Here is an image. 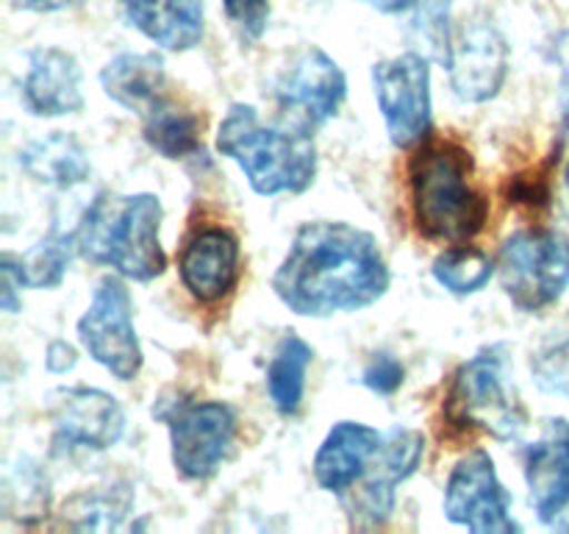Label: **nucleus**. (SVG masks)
<instances>
[{
  "mask_svg": "<svg viewBox=\"0 0 569 534\" xmlns=\"http://www.w3.org/2000/svg\"><path fill=\"white\" fill-rule=\"evenodd\" d=\"M283 306L303 317L359 312L389 289V267L378 239L350 222L317 220L298 228L272 276Z\"/></svg>",
  "mask_w": 569,
  "mask_h": 534,
  "instance_id": "1",
  "label": "nucleus"
},
{
  "mask_svg": "<svg viewBox=\"0 0 569 534\" xmlns=\"http://www.w3.org/2000/svg\"><path fill=\"white\" fill-rule=\"evenodd\" d=\"M217 150L242 167L259 195L306 192L317 176V148L309 128L264 126L253 106L233 103L217 131Z\"/></svg>",
  "mask_w": 569,
  "mask_h": 534,
  "instance_id": "2",
  "label": "nucleus"
},
{
  "mask_svg": "<svg viewBox=\"0 0 569 534\" xmlns=\"http://www.w3.org/2000/svg\"><path fill=\"white\" fill-rule=\"evenodd\" d=\"M159 228L161 200L156 195L117 198L100 192L76 231L78 254L98 265H111L133 281H150L167 267Z\"/></svg>",
  "mask_w": 569,
  "mask_h": 534,
  "instance_id": "3",
  "label": "nucleus"
},
{
  "mask_svg": "<svg viewBox=\"0 0 569 534\" xmlns=\"http://www.w3.org/2000/svg\"><path fill=\"white\" fill-rule=\"evenodd\" d=\"M472 159L453 142L422 148L411 159V206L426 237L467 243L489 217L487 195L470 181Z\"/></svg>",
  "mask_w": 569,
  "mask_h": 534,
  "instance_id": "4",
  "label": "nucleus"
},
{
  "mask_svg": "<svg viewBox=\"0 0 569 534\" xmlns=\"http://www.w3.org/2000/svg\"><path fill=\"white\" fill-rule=\"evenodd\" d=\"M445 415L453 426L481 428L498 439H515L528 417L520 398L511 393L503 356L495 348L481 350L456 370L445 398Z\"/></svg>",
  "mask_w": 569,
  "mask_h": 534,
  "instance_id": "5",
  "label": "nucleus"
},
{
  "mask_svg": "<svg viewBox=\"0 0 569 534\" xmlns=\"http://www.w3.org/2000/svg\"><path fill=\"white\" fill-rule=\"evenodd\" d=\"M500 281L511 304L522 312H539L561 298L569 284V245L545 228L511 234L500 248Z\"/></svg>",
  "mask_w": 569,
  "mask_h": 534,
  "instance_id": "6",
  "label": "nucleus"
},
{
  "mask_svg": "<svg viewBox=\"0 0 569 534\" xmlns=\"http://www.w3.org/2000/svg\"><path fill=\"white\" fill-rule=\"evenodd\" d=\"M78 339L98 365H103L120 382H131L142 367L133 304L126 284L117 276H106L94 289V298L78 320Z\"/></svg>",
  "mask_w": 569,
  "mask_h": 534,
  "instance_id": "7",
  "label": "nucleus"
},
{
  "mask_svg": "<svg viewBox=\"0 0 569 534\" xmlns=\"http://www.w3.org/2000/svg\"><path fill=\"white\" fill-rule=\"evenodd\" d=\"M378 109L387 122L389 139L398 148H411L431 128V67L420 53H403L372 67Z\"/></svg>",
  "mask_w": 569,
  "mask_h": 534,
  "instance_id": "8",
  "label": "nucleus"
},
{
  "mask_svg": "<svg viewBox=\"0 0 569 534\" xmlns=\"http://www.w3.org/2000/svg\"><path fill=\"white\" fill-rule=\"evenodd\" d=\"M445 515L476 534L517 532L511 517V495L500 484L492 456L483 448L456 462L445 487Z\"/></svg>",
  "mask_w": 569,
  "mask_h": 534,
  "instance_id": "9",
  "label": "nucleus"
},
{
  "mask_svg": "<svg viewBox=\"0 0 569 534\" xmlns=\"http://www.w3.org/2000/svg\"><path fill=\"white\" fill-rule=\"evenodd\" d=\"M237 439V415L222 400L178 406L170 417L172 465L187 478H209L228 459Z\"/></svg>",
  "mask_w": 569,
  "mask_h": 534,
  "instance_id": "10",
  "label": "nucleus"
},
{
  "mask_svg": "<svg viewBox=\"0 0 569 534\" xmlns=\"http://www.w3.org/2000/svg\"><path fill=\"white\" fill-rule=\"evenodd\" d=\"M348 95V81L345 72L326 50L306 48L276 87L278 106L287 111L292 122L303 128H317L337 115Z\"/></svg>",
  "mask_w": 569,
  "mask_h": 534,
  "instance_id": "11",
  "label": "nucleus"
},
{
  "mask_svg": "<svg viewBox=\"0 0 569 534\" xmlns=\"http://www.w3.org/2000/svg\"><path fill=\"white\" fill-rule=\"evenodd\" d=\"M422 451H426V439L411 428H392L383 434L381 451L370 473L348 495H342L353 521L365 517L361 526H381L392 515L395 487L417 471Z\"/></svg>",
  "mask_w": 569,
  "mask_h": 534,
  "instance_id": "12",
  "label": "nucleus"
},
{
  "mask_svg": "<svg viewBox=\"0 0 569 534\" xmlns=\"http://www.w3.org/2000/svg\"><path fill=\"white\" fill-rule=\"evenodd\" d=\"M450 83L465 103H483L500 92L509 72V48L492 26H470L448 44Z\"/></svg>",
  "mask_w": 569,
  "mask_h": 534,
  "instance_id": "13",
  "label": "nucleus"
},
{
  "mask_svg": "<svg viewBox=\"0 0 569 534\" xmlns=\"http://www.w3.org/2000/svg\"><path fill=\"white\" fill-rule=\"evenodd\" d=\"M526 482L537 517L550 528H569V423L550 421L526 451Z\"/></svg>",
  "mask_w": 569,
  "mask_h": 534,
  "instance_id": "14",
  "label": "nucleus"
},
{
  "mask_svg": "<svg viewBox=\"0 0 569 534\" xmlns=\"http://www.w3.org/2000/svg\"><path fill=\"white\" fill-rule=\"evenodd\" d=\"M53 426L61 443L103 451L122 437L126 415L114 395L89 387H72L56 393Z\"/></svg>",
  "mask_w": 569,
  "mask_h": 534,
  "instance_id": "15",
  "label": "nucleus"
},
{
  "mask_svg": "<svg viewBox=\"0 0 569 534\" xmlns=\"http://www.w3.org/2000/svg\"><path fill=\"white\" fill-rule=\"evenodd\" d=\"M181 281L203 304L222 300L239 276V243L228 228L209 226L187 239L178 259Z\"/></svg>",
  "mask_w": 569,
  "mask_h": 534,
  "instance_id": "16",
  "label": "nucleus"
},
{
  "mask_svg": "<svg viewBox=\"0 0 569 534\" xmlns=\"http://www.w3.org/2000/svg\"><path fill=\"white\" fill-rule=\"evenodd\" d=\"M383 434L365 423L342 421L328 432L315 456V478L322 490L348 495L370 473Z\"/></svg>",
  "mask_w": 569,
  "mask_h": 534,
  "instance_id": "17",
  "label": "nucleus"
},
{
  "mask_svg": "<svg viewBox=\"0 0 569 534\" xmlns=\"http://www.w3.org/2000/svg\"><path fill=\"white\" fill-rule=\"evenodd\" d=\"M22 98L28 109L39 117L76 115L83 109L81 67L59 48L33 50L26 81H22Z\"/></svg>",
  "mask_w": 569,
  "mask_h": 534,
  "instance_id": "18",
  "label": "nucleus"
},
{
  "mask_svg": "<svg viewBox=\"0 0 569 534\" xmlns=\"http://www.w3.org/2000/svg\"><path fill=\"white\" fill-rule=\"evenodd\" d=\"M128 22L164 50H192L203 39V0H122Z\"/></svg>",
  "mask_w": 569,
  "mask_h": 534,
  "instance_id": "19",
  "label": "nucleus"
},
{
  "mask_svg": "<svg viewBox=\"0 0 569 534\" xmlns=\"http://www.w3.org/2000/svg\"><path fill=\"white\" fill-rule=\"evenodd\" d=\"M103 92L122 109L148 117L164 103V61L156 53H120L100 72Z\"/></svg>",
  "mask_w": 569,
  "mask_h": 534,
  "instance_id": "20",
  "label": "nucleus"
},
{
  "mask_svg": "<svg viewBox=\"0 0 569 534\" xmlns=\"http://www.w3.org/2000/svg\"><path fill=\"white\" fill-rule=\"evenodd\" d=\"M20 161L28 170V176L59 189H70L76 187V184H83L89 170H92L87 159V150L78 145V139H72L70 134L61 131L28 145V148L22 150Z\"/></svg>",
  "mask_w": 569,
  "mask_h": 534,
  "instance_id": "21",
  "label": "nucleus"
},
{
  "mask_svg": "<svg viewBox=\"0 0 569 534\" xmlns=\"http://www.w3.org/2000/svg\"><path fill=\"white\" fill-rule=\"evenodd\" d=\"M311 345L300 339L298 334H289L278 343L276 354H272L270 367H267V389L270 398L283 415H295L300 409L306 389V370L311 365Z\"/></svg>",
  "mask_w": 569,
  "mask_h": 534,
  "instance_id": "22",
  "label": "nucleus"
},
{
  "mask_svg": "<svg viewBox=\"0 0 569 534\" xmlns=\"http://www.w3.org/2000/svg\"><path fill=\"white\" fill-rule=\"evenodd\" d=\"M144 139L164 159H187L200 150V120L164 100L144 117Z\"/></svg>",
  "mask_w": 569,
  "mask_h": 534,
  "instance_id": "23",
  "label": "nucleus"
},
{
  "mask_svg": "<svg viewBox=\"0 0 569 534\" xmlns=\"http://www.w3.org/2000/svg\"><path fill=\"white\" fill-rule=\"evenodd\" d=\"M495 273V261L481 248L456 245L433 261V278L453 295L481 293Z\"/></svg>",
  "mask_w": 569,
  "mask_h": 534,
  "instance_id": "24",
  "label": "nucleus"
},
{
  "mask_svg": "<svg viewBox=\"0 0 569 534\" xmlns=\"http://www.w3.org/2000/svg\"><path fill=\"white\" fill-rule=\"evenodd\" d=\"M72 250H78L76 234H48L39 245H33L26 256H20V273L26 287L50 289L59 287L64 278L67 265L72 259Z\"/></svg>",
  "mask_w": 569,
  "mask_h": 534,
  "instance_id": "25",
  "label": "nucleus"
},
{
  "mask_svg": "<svg viewBox=\"0 0 569 534\" xmlns=\"http://www.w3.org/2000/svg\"><path fill=\"white\" fill-rule=\"evenodd\" d=\"M131 510L128 487H111L106 493H83L64 504V521L72 528H114Z\"/></svg>",
  "mask_w": 569,
  "mask_h": 534,
  "instance_id": "26",
  "label": "nucleus"
},
{
  "mask_svg": "<svg viewBox=\"0 0 569 534\" xmlns=\"http://www.w3.org/2000/svg\"><path fill=\"white\" fill-rule=\"evenodd\" d=\"M228 20L239 31V37L256 42L267 31L270 22V0H222Z\"/></svg>",
  "mask_w": 569,
  "mask_h": 534,
  "instance_id": "27",
  "label": "nucleus"
},
{
  "mask_svg": "<svg viewBox=\"0 0 569 534\" xmlns=\"http://www.w3.org/2000/svg\"><path fill=\"white\" fill-rule=\"evenodd\" d=\"M537 382L548 393L569 395V339L537 356Z\"/></svg>",
  "mask_w": 569,
  "mask_h": 534,
  "instance_id": "28",
  "label": "nucleus"
},
{
  "mask_svg": "<svg viewBox=\"0 0 569 534\" xmlns=\"http://www.w3.org/2000/svg\"><path fill=\"white\" fill-rule=\"evenodd\" d=\"M403 365H400V359H395L392 354H376L370 359V365L365 367V373H361V382H365V387H370L372 393L378 395H392L395 389L403 384Z\"/></svg>",
  "mask_w": 569,
  "mask_h": 534,
  "instance_id": "29",
  "label": "nucleus"
},
{
  "mask_svg": "<svg viewBox=\"0 0 569 534\" xmlns=\"http://www.w3.org/2000/svg\"><path fill=\"white\" fill-rule=\"evenodd\" d=\"M0 276H3V293H0V306L6 312H17L22 306L20 300V289L26 287L20 273V259H14L11 254H6L0 259Z\"/></svg>",
  "mask_w": 569,
  "mask_h": 534,
  "instance_id": "30",
  "label": "nucleus"
},
{
  "mask_svg": "<svg viewBox=\"0 0 569 534\" xmlns=\"http://www.w3.org/2000/svg\"><path fill=\"white\" fill-rule=\"evenodd\" d=\"M72 365H76V350H72L67 343H61V339L50 343V348H48V367H50V370L67 373Z\"/></svg>",
  "mask_w": 569,
  "mask_h": 534,
  "instance_id": "31",
  "label": "nucleus"
},
{
  "mask_svg": "<svg viewBox=\"0 0 569 534\" xmlns=\"http://www.w3.org/2000/svg\"><path fill=\"white\" fill-rule=\"evenodd\" d=\"M76 3L78 0H14V6H20V9H28V11H59Z\"/></svg>",
  "mask_w": 569,
  "mask_h": 534,
  "instance_id": "32",
  "label": "nucleus"
},
{
  "mask_svg": "<svg viewBox=\"0 0 569 534\" xmlns=\"http://www.w3.org/2000/svg\"><path fill=\"white\" fill-rule=\"evenodd\" d=\"M372 9L387 11V14H395V11H406L417 3V0H367Z\"/></svg>",
  "mask_w": 569,
  "mask_h": 534,
  "instance_id": "33",
  "label": "nucleus"
},
{
  "mask_svg": "<svg viewBox=\"0 0 569 534\" xmlns=\"http://www.w3.org/2000/svg\"><path fill=\"white\" fill-rule=\"evenodd\" d=\"M561 117H565V126L569 128V92H567V98H565V109H561Z\"/></svg>",
  "mask_w": 569,
  "mask_h": 534,
  "instance_id": "34",
  "label": "nucleus"
},
{
  "mask_svg": "<svg viewBox=\"0 0 569 534\" xmlns=\"http://www.w3.org/2000/svg\"><path fill=\"white\" fill-rule=\"evenodd\" d=\"M565 178H567V187H569V165H567V176Z\"/></svg>",
  "mask_w": 569,
  "mask_h": 534,
  "instance_id": "35",
  "label": "nucleus"
}]
</instances>
